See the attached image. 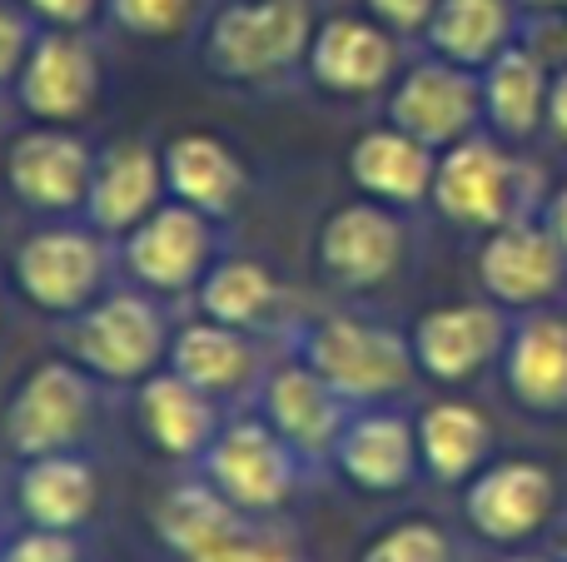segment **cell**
I'll return each instance as SVG.
<instances>
[{
	"label": "cell",
	"instance_id": "35",
	"mask_svg": "<svg viewBox=\"0 0 567 562\" xmlns=\"http://www.w3.org/2000/svg\"><path fill=\"white\" fill-rule=\"evenodd\" d=\"M369 6H373V15L389 20V25H399V30H419V25H429V20H433L439 0H369Z\"/></svg>",
	"mask_w": 567,
	"mask_h": 562
},
{
	"label": "cell",
	"instance_id": "29",
	"mask_svg": "<svg viewBox=\"0 0 567 562\" xmlns=\"http://www.w3.org/2000/svg\"><path fill=\"white\" fill-rule=\"evenodd\" d=\"M249 364H255L249 344L225 324H195V329H185L175 344V374H185L189 384H199L205 394L235 388L239 378L249 374Z\"/></svg>",
	"mask_w": 567,
	"mask_h": 562
},
{
	"label": "cell",
	"instance_id": "26",
	"mask_svg": "<svg viewBox=\"0 0 567 562\" xmlns=\"http://www.w3.org/2000/svg\"><path fill=\"white\" fill-rule=\"evenodd\" d=\"M269 418L293 448H323L339 434V404L333 388L313 368H284L269 384Z\"/></svg>",
	"mask_w": 567,
	"mask_h": 562
},
{
	"label": "cell",
	"instance_id": "32",
	"mask_svg": "<svg viewBox=\"0 0 567 562\" xmlns=\"http://www.w3.org/2000/svg\"><path fill=\"white\" fill-rule=\"evenodd\" d=\"M105 6L135 35H175L189 20V0H105Z\"/></svg>",
	"mask_w": 567,
	"mask_h": 562
},
{
	"label": "cell",
	"instance_id": "28",
	"mask_svg": "<svg viewBox=\"0 0 567 562\" xmlns=\"http://www.w3.org/2000/svg\"><path fill=\"white\" fill-rule=\"evenodd\" d=\"M419 454L439 478L458 483V478H468L473 468H478V458L488 454V418L463 404L429 408L419 424Z\"/></svg>",
	"mask_w": 567,
	"mask_h": 562
},
{
	"label": "cell",
	"instance_id": "1",
	"mask_svg": "<svg viewBox=\"0 0 567 562\" xmlns=\"http://www.w3.org/2000/svg\"><path fill=\"white\" fill-rule=\"evenodd\" d=\"M309 0H249V6H229L209 30V50H215L219 70L229 75H275L289 70L293 60L309 50Z\"/></svg>",
	"mask_w": 567,
	"mask_h": 562
},
{
	"label": "cell",
	"instance_id": "31",
	"mask_svg": "<svg viewBox=\"0 0 567 562\" xmlns=\"http://www.w3.org/2000/svg\"><path fill=\"white\" fill-rule=\"evenodd\" d=\"M363 562H449V538L429 523H403V528H389L363 553Z\"/></svg>",
	"mask_w": 567,
	"mask_h": 562
},
{
	"label": "cell",
	"instance_id": "30",
	"mask_svg": "<svg viewBox=\"0 0 567 562\" xmlns=\"http://www.w3.org/2000/svg\"><path fill=\"white\" fill-rule=\"evenodd\" d=\"M275 304V279L249 259H229L205 279V309L219 324H255Z\"/></svg>",
	"mask_w": 567,
	"mask_h": 562
},
{
	"label": "cell",
	"instance_id": "15",
	"mask_svg": "<svg viewBox=\"0 0 567 562\" xmlns=\"http://www.w3.org/2000/svg\"><path fill=\"white\" fill-rule=\"evenodd\" d=\"M503 344V319L483 304H449V309H429L419 319L413 334V358L429 368L433 378H458L478 374Z\"/></svg>",
	"mask_w": 567,
	"mask_h": 562
},
{
	"label": "cell",
	"instance_id": "18",
	"mask_svg": "<svg viewBox=\"0 0 567 562\" xmlns=\"http://www.w3.org/2000/svg\"><path fill=\"white\" fill-rule=\"evenodd\" d=\"M349 169H353V179H359V189H369L373 199H403V205L429 195L433 175H439L433 149L399 125L363 135L349 155Z\"/></svg>",
	"mask_w": 567,
	"mask_h": 562
},
{
	"label": "cell",
	"instance_id": "40",
	"mask_svg": "<svg viewBox=\"0 0 567 562\" xmlns=\"http://www.w3.org/2000/svg\"><path fill=\"white\" fill-rule=\"evenodd\" d=\"M249 562H299V558L279 553V548H255V543H249Z\"/></svg>",
	"mask_w": 567,
	"mask_h": 562
},
{
	"label": "cell",
	"instance_id": "14",
	"mask_svg": "<svg viewBox=\"0 0 567 562\" xmlns=\"http://www.w3.org/2000/svg\"><path fill=\"white\" fill-rule=\"evenodd\" d=\"M553 508V478L538 464H498L468 488V523L493 543H518L543 528Z\"/></svg>",
	"mask_w": 567,
	"mask_h": 562
},
{
	"label": "cell",
	"instance_id": "34",
	"mask_svg": "<svg viewBox=\"0 0 567 562\" xmlns=\"http://www.w3.org/2000/svg\"><path fill=\"white\" fill-rule=\"evenodd\" d=\"M30 45H35V40H30L25 20H20L10 6H0V80L20 75V65H25Z\"/></svg>",
	"mask_w": 567,
	"mask_h": 562
},
{
	"label": "cell",
	"instance_id": "4",
	"mask_svg": "<svg viewBox=\"0 0 567 562\" xmlns=\"http://www.w3.org/2000/svg\"><path fill=\"white\" fill-rule=\"evenodd\" d=\"M70 348L80 364L105 378H145L165 348V329L140 294H115L70 329Z\"/></svg>",
	"mask_w": 567,
	"mask_h": 562
},
{
	"label": "cell",
	"instance_id": "11",
	"mask_svg": "<svg viewBox=\"0 0 567 562\" xmlns=\"http://www.w3.org/2000/svg\"><path fill=\"white\" fill-rule=\"evenodd\" d=\"M478 274L488 284V294L503 299V304H543L548 294L563 289L567 254L553 239V229L503 225L483 249Z\"/></svg>",
	"mask_w": 567,
	"mask_h": 562
},
{
	"label": "cell",
	"instance_id": "6",
	"mask_svg": "<svg viewBox=\"0 0 567 562\" xmlns=\"http://www.w3.org/2000/svg\"><path fill=\"white\" fill-rule=\"evenodd\" d=\"M16 284L40 309H80L100 284V249L80 229H40L16 254Z\"/></svg>",
	"mask_w": 567,
	"mask_h": 562
},
{
	"label": "cell",
	"instance_id": "37",
	"mask_svg": "<svg viewBox=\"0 0 567 562\" xmlns=\"http://www.w3.org/2000/svg\"><path fill=\"white\" fill-rule=\"evenodd\" d=\"M548 119H553V129L567 139V75H558L548 85Z\"/></svg>",
	"mask_w": 567,
	"mask_h": 562
},
{
	"label": "cell",
	"instance_id": "20",
	"mask_svg": "<svg viewBox=\"0 0 567 562\" xmlns=\"http://www.w3.org/2000/svg\"><path fill=\"white\" fill-rule=\"evenodd\" d=\"M165 179L199 215H225L245 195V169H239L235 149L215 135H179L165 149Z\"/></svg>",
	"mask_w": 567,
	"mask_h": 562
},
{
	"label": "cell",
	"instance_id": "24",
	"mask_svg": "<svg viewBox=\"0 0 567 562\" xmlns=\"http://www.w3.org/2000/svg\"><path fill=\"white\" fill-rule=\"evenodd\" d=\"M235 513L239 508L229 503L219 488H199V483H185L159 503L155 523H159V538L175 548L179 558H199L219 543H235Z\"/></svg>",
	"mask_w": 567,
	"mask_h": 562
},
{
	"label": "cell",
	"instance_id": "41",
	"mask_svg": "<svg viewBox=\"0 0 567 562\" xmlns=\"http://www.w3.org/2000/svg\"><path fill=\"white\" fill-rule=\"evenodd\" d=\"M508 562H543V558H508Z\"/></svg>",
	"mask_w": 567,
	"mask_h": 562
},
{
	"label": "cell",
	"instance_id": "22",
	"mask_svg": "<svg viewBox=\"0 0 567 562\" xmlns=\"http://www.w3.org/2000/svg\"><path fill=\"white\" fill-rule=\"evenodd\" d=\"M339 458L353 483L373 488V493H389V488L409 483L413 458H419V438H413V428L403 424V418L373 414V418H359V424L343 434Z\"/></svg>",
	"mask_w": 567,
	"mask_h": 562
},
{
	"label": "cell",
	"instance_id": "9",
	"mask_svg": "<svg viewBox=\"0 0 567 562\" xmlns=\"http://www.w3.org/2000/svg\"><path fill=\"white\" fill-rule=\"evenodd\" d=\"M209 473H215L219 493L235 508H255V513L275 508L289 498V483H293L289 438L265 424H239L215 444Z\"/></svg>",
	"mask_w": 567,
	"mask_h": 562
},
{
	"label": "cell",
	"instance_id": "33",
	"mask_svg": "<svg viewBox=\"0 0 567 562\" xmlns=\"http://www.w3.org/2000/svg\"><path fill=\"white\" fill-rule=\"evenodd\" d=\"M0 562H80V558H75L70 533H55V528H30L25 538H16V543L0 553Z\"/></svg>",
	"mask_w": 567,
	"mask_h": 562
},
{
	"label": "cell",
	"instance_id": "8",
	"mask_svg": "<svg viewBox=\"0 0 567 562\" xmlns=\"http://www.w3.org/2000/svg\"><path fill=\"white\" fill-rule=\"evenodd\" d=\"M513 159L488 139H458L439 159L433 199L449 219L463 225H503L513 215Z\"/></svg>",
	"mask_w": 567,
	"mask_h": 562
},
{
	"label": "cell",
	"instance_id": "7",
	"mask_svg": "<svg viewBox=\"0 0 567 562\" xmlns=\"http://www.w3.org/2000/svg\"><path fill=\"white\" fill-rule=\"evenodd\" d=\"M95 159L65 129H30L10 145L6 179L30 209H75L90 195Z\"/></svg>",
	"mask_w": 567,
	"mask_h": 562
},
{
	"label": "cell",
	"instance_id": "16",
	"mask_svg": "<svg viewBox=\"0 0 567 562\" xmlns=\"http://www.w3.org/2000/svg\"><path fill=\"white\" fill-rule=\"evenodd\" d=\"M309 65L319 85L339 90V95H369L393 75V40L369 20H329L319 25L309 45Z\"/></svg>",
	"mask_w": 567,
	"mask_h": 562
},
{
	"label": "cell",
	"instance_id": "38",
	"mask_svg": "<svg viewBox=\"0 0 567 562\" xmlns=\"http://www.w3.org/2000/svg\"><path fill=\"white\" fill-rule=\"evenodd\" d=\"M189 562H249V543H219V548H209V553H199V558H189Z\"/></svg>",
	"mask_w": 567,
	"mask_h": 562
},
{
	"label": "cell",
	"instance_id": "3",
	"mask_svg": "<svg viewBox=\"0 0 567 562\" xmlns=\"http://www.w3.org/2000/svg\"><path fill=\"white\" fill-rule=\"evenodd\" d=\"M90 428V384L70 364H40L6 408V438L20 458L65 454Z\"/></svg>",
	"mask_w": 567,
	"mask_h": 562
},
{
	"label": "cell",
	"instance_id": "23",
	"mask_svg": "<svg viewBox=\"0 0 567 562\" xmlns=\"http://www.w3.org/2000/svg\"><path fill=\"white\" fill-rule=\"evenodd\" d=\"M508 388L528 408L567 404V319H533L508 348Z\"/></svg>",
	"mask_w": 567,
	"mask_h": 562
},
{
	"label": "cell",
	"instance_id": "12",
	"mask_svg": "<svg viewBox=\"0 0 567 562\" xmlns=\"http://www.w3.org/2000/svg\"><path fill=\"white\" fill-rule=\"evenodd\" d=\"M209 259V225L195 205H165L130 229V269L155 289H189Z\"/></svg>",
	"mask_w": 567,
	"mask_h": 562
},
{
	"label": "cell",
	"instance_id": "5",
	"mask_svg": "<svg viewBox=\"0 0 567 562\" xmlns=\"http://www.w3.org/2000/svg\"><path fill=\"white\" fill-rule=\"evenodd\" d=\"M20 105L35 119H80L100 95V65L95 50L70 30H50L30 45L25 65H20Z\"/></svg>",
	"mask_w": 567,
	"mask_h": 562
},
{
	"label": "cell",
	"instance_id": "21",
	"mask_svg": "<svg viewBox=\"0 0 567 562\" xmlns=\"http://www.w3.org/2000/svg\"><path fill=\"white\" fill-rule=\"evenodd\" d=\"M140 418H145V434L175 458L199 454L209 444V434H215V408H209L205 388L189 384L185 374L145 378V388H140Z\"/></svg>",
	"mask_w": 567,
	"mask_h": 562
},
{
	"label": "cell",
	"instance_id": "39",
	"mask_svg": "<svg viewBox=\"0 0 567 562\" xmlns=\"http://www.w3.org/2000/svg\"><path fill=\"white\" fill-rule=\"evenodd\" d=\"M553 239L563 244V254H567V189H558V199H553Z\"/></svg>",
	"mask_w": 567,
	"mask_h": 562
},
{
	"label": "cell",
	"instance_id": "36",
	"mask_svg": "<svg viewBox=\"0 0 567 562\" xmlns=\"http://www.w3.org/2000/svg\"><path fill=\"white\" fill-rule=\"evenodd\" d=\"M25 6L35 10L40 20H50L55 30H75V25H85V20L95 15L100 0H25Z\"/></svg>",
	"mask_w": 567,
	"mask_h": 562
},
{
	"label": "cell",
	"instance_id": "2",
	"mask_svg": "<svg viewBox=\"0 0 567 562\" xmlns=\"http://www.w3.org/2000/svg\"><path fill=\"white\" fill-rule=\"evenodd\" d=\"M309 364L333 394L383 398L409 384L413 358L389 329L359 324V319H323L309 339Z\"/></svg>",
	"mask_w": 567,
	"mask_h": 562
},
{
	"label": "cell",
	"instance_id": "19",
	"mask_svg": "<svg viewBox=\"0 0 567 562\" xmlns=\"http://www.w3.org/2000/svg\"><path fill=\"white\" fill-rule=\"evenodd\" d=\"M20 508L35 528H55V533H70L90 518L95 508V468L85 458L65 454H45L30 458L25 473H20Z\"/></svg>",
	"mask_w": 567,
	"mask_h": 562
},
{
	"label": "cell",
	"instance_id": "27",
	"mask_svg": "<svg viewBox=\"0 0 567 562\" xmlns=\"http://www.w3.org/2000/svg\"><path fill=\"white\" fill-rule=\"evenodd\" d=\"M488 115L508 135H533L538 119L548 115V80H543L538 55L528 50H498L488 60Z\"/></svg>",
	"mask_w": 567,
	"mask_h": 562
},
{
	"label": "cell",
	"instance_id": "42",
	"mask_svg": "<svg viewBox=\"0 0 567 562\" xmlns=\"http://www.w3.org/2000/svg\"><path fill=\"white\" fill-rule=\"evenodd\" d=\"M533 6H543V0H533Z\"/></svg>",
	"mask_w": 567,
	"mask_h": 562
},
{
	"label": "cell",
	"instance_id": "10",
	"mask_svg": "<svg viewBox=\"0 0 567 562\" xmlns=\"http://www.w3.org/2000/svg\"><path fill=\"white\" fill-rule=\"evenodd\" d=\"M393 125L409 129L423 145H458L468 139L473 115H478V85L463 75V65H449V60H433V65L409 70V80L399 85L389 105Z\"/></svg>",
	"mask_w": 567,
	"mask_h": 562
},
{
	"label": "cell",
	"instance_id": "13",
	"mask_svg": "<svg viewBox=\"0 0 567 562\" xmlns=\"http://www.w3.org/2000/svg\"><path fill=\"white\" fill-rule=\"evenodd\" d=\"M403 254V229L393 215H383L379 205H349L323 225L319 235V259L339 284L369 289L379 279L393 274Z\"/></svg>",
	"mask_w": 567,
	"mask_h": 562
},
{
	"label": "cell",
	"instance_id": "25",
	"mask_svg": "<svg viewBox=\"0 0 567 562\" xmlns=\"http://www.w3.org/2000/svg\"><path fill=\"white\" fill-rule=\"evenodd\" d=\"M429 35L449 65H488L508 40V6L503 0H439Z\"/></svg>",
	"mask_w": 567,
	"mask_h": 562
},
{
	"label": "cell",
	"instance_id": "17",
	"mask_svg": "<svg viewBox=\"0 0 567 562\" xmlns=\"http://www.w3.org/2000/svg\"><path fill=\"white\" fill-rule=\"evenodd\" d=\"M159 159L150 145L125 139V145H110L100 155L95 175H90V215L100 229H135L145 215H155V195H159Z\"/></svg>",
	"mask_w": 567,
	"mask_h": 562
}]
</instances>
